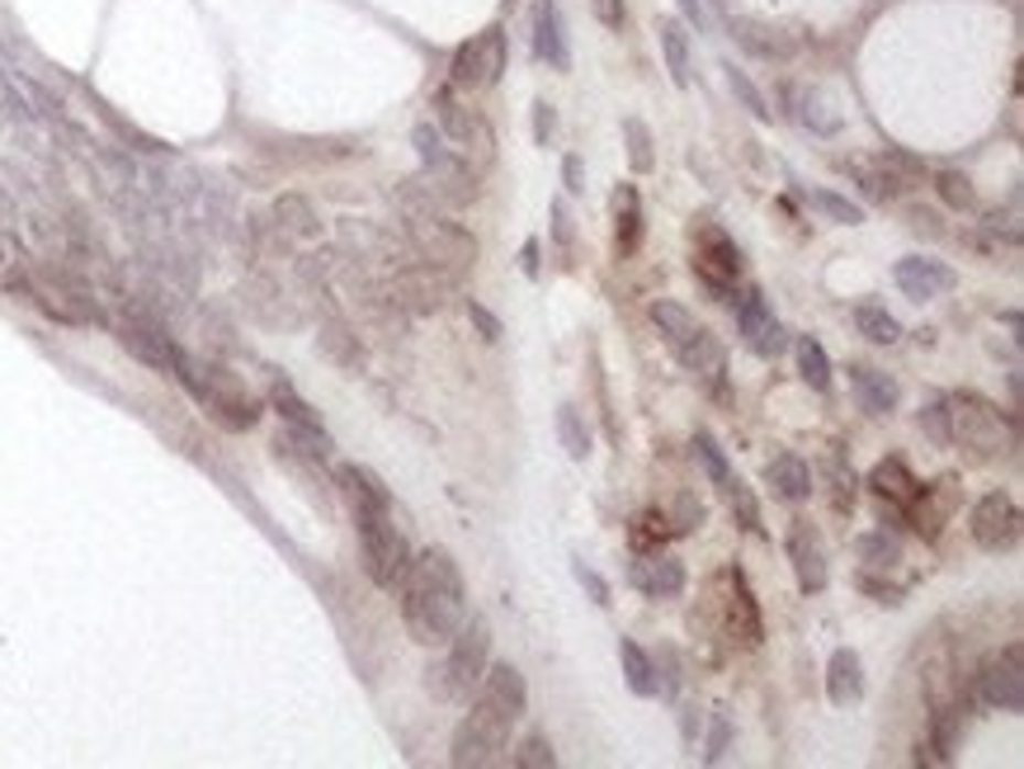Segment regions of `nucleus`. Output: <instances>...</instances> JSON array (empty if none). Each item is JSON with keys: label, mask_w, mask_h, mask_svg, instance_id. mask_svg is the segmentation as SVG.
Segmentation results:
<instances>
[{"label": "nucleus", "mask_w": 1024, "mask_h": 769, "mask_svg": "<svg viewBox=\"0 0 1024 769\" xmlns=\"http://www.w3.org/2000/svg\"><path fill=\"white\" fill-rule=\"evenodd\" d=\"M978 694L1001 713H1020L1024 708V657H1020V647H1005V651H996V657L982 661Z\"/></svg>", "instance_id": "nucleus-10"}, {"label": "nucleus", "mask_w": 1024, "mask_h": 769, "mask_svg": "<svg viewBox=\"0 0 1024 769\" xmlns=\"http://www.w3.org/2000/svg\"><path fill=\"white\" fill-rule=\"evenodd\" d=\"M274 227L289 241H312L316 231H322V223H316V213H312V204L302 194H283L279 198V204H274Z\"/></svg>", "instance_id": "nucleus-29"}, {"label": "nucleus", "mask_w": 1024, "mask_h": 769, "mask_svg": "<svg viewBox=\"0 0 1024 769\" xmlns=\"http://www.w3.org/2000/svg\"><path fill=\"white\" fill-rule=\"evenodd\" d=\"M657 43H661V57H666L670 80L685 90V86H690V33H685L680 20H657Z\"/></svg>", "instance_id": "nucleus-27"}, {"label": "nucleus", "mask_w": 1024, "mask_h": 769, "mask_svg": "<svg viewBox=\"0 0 1024 769\" xmlns=\"http://www.w3.org/2000/svg\"><path fill=\"white\" fill-rule=\"evenodd\" d=\"M949 407H953V444H963L972 448V454H996V448L1005 444V421H1001V411L992 407V401H982V397H949Z\"/></svg>", "instance_id": "nucleus-8"}, {"label": "nucleus", "mask_w": 1024, "mask_h": 769, "mask_svg": "<svg viewBox=\"0 0 1024 769\" xmlns=\"http://www.w3.org/2000/svg\"><path fill=\"white\" fill-rule=\"evenodd\" d=\"M709 6H727V0H709Z\"/></svg>", "instance_id": "nucleus-64"}, {"label": "nucleus", "mask_w": 1024, "mask_h": 769, "mask_svg": "<svg viewBox=\"0 0 1024 769\" xmlns=\"http://www.w3.org/2000/svg\"><path fill=\"white\" fill-rule=\"evenodd\" d=\"M723 72H727V86H732V95L742 99V105H746V109L755 113V119H761V123H769V119H775V109H769V99L761 95V86H755V80H751L746 72H736L732 62L723 66Z\"/></svg>", "instance_id": "nucleus-40"}, {"label": "nucleus", "mask_w": 1024, "mask_h": 769, "mask_svg": "<svg viewBox=\"0 0 1024 769\" xmlns=\"http://www.w3.org/2000/svg\"><path fill=\"white\" fill-rule=\"evenodd\" d=\"M727 632H732V642H742V647H761V638H765L761 609H755V595H751L742 572L727 576Z\"/></svg>", "instance_id": "nucleus-19"}, {"label": "nucleus", "mask_w": 1024, "mask_h": 769, "mask_svg": "<svg viewBox=\"0 0 1024 769\" xmlns=\"http://www.w3.org/2000/svg\"><path fill=\"white\" fill-rule=\"evenodd\" d=\"M355 533L364 548V572L382 591H397L411 566V548L392 524V510H355Z\"/></svg>", "instance_id": "nucleus-4"}, {"label": "nucleus", "mask_w": 1024, "mask_h": 769, "mask_svg": "<svg viewBox=\"0 0 1024 769\" xmlns=\"http://www.w3.org/2000/svg\"><path fill=\"white\" fill-rule=\"evenodd\" d=\"M562 185H567V194H581L585 189V175H581V156L576 152L562 161Z\"/></svg>", "instance_id": "nucleus-58"}, {"label": "nucleus", "mask_w": 1024, "mask_h": 769, "mask_svg": "<svg viewBox=\"0 0 1024 769\" xmlns=\"http://www.w3.org/2000/svg\"><path fill=\"white\" fill-rule=\"evenodd\" d=\"M788 562H794V576L808 595L827 591V548H821V533L808 520H794V529H788Z\"/></svg>", "instance_id": "nucleus-16"}, {"label": "nucleus", "mask_w": 1024, "mask_h": 769, "mask_svg": "<svg viewBox=\"0 0 1024 769\" xmlns=\"http://www.w3.org/2000/svg\"><path fill=\"white\" fill-rule=\"evenodd\" d=\"M449 657L440 665H430V694L444 698V704H467L482 684V671L492 665V624L486 618H463L459 632L444 642Z\"/></svg>", "instance_id": "nucleus-3"}, {"label": "nucleus", "mask_w": 1024, "mask_h": 769, "mask_svg": "<svg viewBox=\"0 0 1024 769\" xmlns=\"http://www.w3.org/2000/svg\"><path fill=\"white\" fill-rule=\"evenodd\" d=\"M651 322L661 326V336H666V345L676 349V355H680V349L690 345V340L699 336V331H703V326H699V316H694L690 307L666 303V297H661V303H651Z\"/></svg>", "instance_id": "nucleus-30"}, {"label": "nucleus", "mask_w": 1024, "mask_h": 769, "mask_svg": "<svg viewBox=\"0 0 1024 769\" xmlns=\"http://www.w3.org/2000/svg\"><path fill=\"white\" fill-rule=\"evenodd\" d=\"M473 704L486 708V713H496L500 723L515 727L519 717H525V708H529V684H525V675H519L510 661H496V665H486V671H482V684H477Z\"/></svg>", "instance_id": "nucleus-9"}, {"label": "nucleus", "mask_w": 1024, "mask_h": 769, "mask_svg": "<svg viewBox=\"0 0 1024 769\" xmlns=\"http://www.w3.org/2000/svg\"><path fill=\"white\" fill-rule=\"evenodd\" d=\"M525 274H539V241H525Z\"/></svg>", "instance_id": "nucleus-63"}, {"label": "nucleus", "mask_w": 1024, "mask_h": 769, "mask_svg": "<svg viewBox=\"0 0 1024 769\" xmlns=\"http://www.w3.org/2000/svg\"><path fill=\"white\" fill-rule=\"evenodd\" d=\"M500 72H506V33L486 29L473 43H463L459 53H453L449 86L453 90H492L500 80Z\"/></svg>", "instance_id": "nucleus-6"}, {"label": "nucleus", "mask_w": 1024, "mask_h": 769, "mask_svg": "<svg viewBox=\"0 0 1024 769\" xmlns=\"http://www.w3.org/2000/svg\"><path fill=\"white\" fill-rule=\"evenodd\" d=\"M694 274L699 283H736V274H742V250H736V241L727 237L723 227H713V223H699V260H694Z\"/></svg>", "instance_id": "nucleus-14"}, {"label": "nucleus", "mask_w": 1024, "mask_h": 769, "mask_svg": "<svg viewBox=\"0 0 1024 769\" xmlns=\"http://www.w3.org/2000/svg\"><path fill=\"white\" fill-rule=\"evenodd\" d=\"M893 279H897V289L912 297V303H930V297H939V293L953 289V270H949V264L926 260V256L902 260L897 270H893Z\"/></svg>", "instance_id": "nucleus-18"}, {"label": "nucleus", "mask_w": 1024, "mask_h": 769, "mask_svg": "<svg viewBox=\"0 0 1024 769\" xmlns=\"http://www.w3.org/2000/svg\"><path fill=\"white\" fill-rule=\"evenodd\" d=\"M827 694H831L836 708H850V704H860L864 698V661L854 657L850 647L836 651L831 665H827Z\"/></svg>", "instance_id": "nucleus-23"}, {"label": "nucleus", "mask_w": 1024, "mask_h": 769, "mask_svg": "<svg viewBox=\"0 0 1024 769\" xmlns=\"http://www.w3.org/2000/svg\"><path fill=\"white\" fill-rule=\"evenodd\" d=\"M869 487H874V496L887 500V506H902L906 510L916 500L920 481H916V473L902 458H883V463H874V473H869Z\"/></svg>", "instance_id": "nucleus-24"}, {"label": "nucleus", "mask_w": 1024, "mask_h": 769, "mask_svg": "<svg viewBox=\"0 0 1024 769\" xmlns=\"http://www.w3.org/2000/svg\"><path fill=\"white\" fill-rule=\"evenodd\" d=\"M430 109H434V128H440L444 142H453L459 152H473V142H486V128L477 123V113L463 105L453 86H440V90H434Z\"/></svg>", "instance_id": "nucleus-15"}, {"label": "nucleus", "mask_w": 1024, "mask_h": 769, "mask_svg": "<svg viewBox=\"0 0 1024 769\" xmlns=\"http://www.w3.org/2000/svg\"><path fill=\"white\" fill-rule=\"evenodd\" d=\"M854 553H860V562L869 572H893L902 562V543L887 529H874V533H860V539H854Z\"/></svg>", "instance_id": "nucleus-34"}, {"label": "nucleus", "mask_w": 1024, "mask_h": 769, "mask_svg": "<svg viewBox=\"0 0 1024 769\" xmlns=\"http://www.w3.org/2000/svg\"><path fill=\"white\" fill-rule=\"evenodd\" d=\"M680 732H685V741L694 746V737H699V713L694 708H680Z\"/></svg>", "instance_id": "nucleus-62"}, {"label": "nucleus", "mask_w": 1024, "mask_h": 769, "mask_svg": "<svg viewBox=\"0 0 1024 769\" xmlns=\"http://www.w3.org/2000/svg\"><path fill=\"white\" fill-rule=\"evenodd\" d=\"M680 14H685V24H694L699 33L709 29V10H703V0H680Z\"/></svg>", "instance_id": "nucleus-60"}, {"label": "nucleus", "mask_w": 1024, "mask_h": 769, "mask_svg": "<svg viewBox=\"0 0 1024 769\" xmlns=\"http://www.w3.org/2000/svg\"><path fill=\"white\" fill-rule=\"evenodd\" d=\"M680 364H685V369H690V373L709 378L713 388H718V382H723V345L713 340V331H709V326H703L699 336H694L690 345L680 349Z\"/></svg>", "instance_id": "nucleus-32"}, {"label": "nucleus", "mask_w": 1024, "mask_h": 769, "mask_svg": "<svg viewBox=\"0 0 1024 769\" xmlns=\"http://www.w3.org/2000/svg\"><path fill=\"white\" fill-rule=\"evenodd\" d=\"M953 506H959V491H953V481H939V487H920L916 500L906 510H912V524L920 539H939V529H945V520L953 515Z\"/></svg>", "instance_id": "nucleus-22"}, {"label": "nucleus", "mask_w": 1024, "mask_h": 769, "mask_svg": "<svg viewBox=\"0 0 1024 769\" xmlns=\"http://www.w3.org/2000/svg\"><path fill=\"white\" fill-rule=\"evenodd\" d=\"M506 741H510V723H500L496 713H486V708H477L473 704V713L463 717L459 723V732H453V750H449V760L453 765H473V769H482V765H500L506 756Z\"/></svg>", "instance_id": "nucleus-7"}, {"label": "nucleus", "mask_w": 1024, "mask_h": 769, "mask_svg": "<svg viewBox=\"0 0 1024 769\" xmlns=\"http://www.w3.org/2000/svg\"><path fill=\"white\" fill-rule=\"evenodd\" d=\"M808 198H812V208H817V213H827V217H831V223H845V227H854V223H864V208H860V204H850V198H841V194L812 189Z\"/></svg>", "instance_id": "nucleus-45"}, {"label": "nucleus", "mask_w": 1024, "mask_h": 769, "mask_svg": "<svg viewBox=\"0 0 1024 769\" xmlns=\"http://www.w3.org/2000/svg\"><path fill=\"white\" fill-rule=\"evenodd\" d=\"M794 349H798V373H802V382H808V388H817V392H827V388H831V359H827V349H821V340L798 336Z\"/></svg>", "instance_id": "nucleus-35"}, {"label": "nucleus", "mask_w": 1024, "mask_h": 769, "mask_svg": "<svg viewBox=\"0 0 1024 769\" xmlns=\"http://www.w3.org/2000/svg\"><path fill=\"white\" fill-rule=\"evenodd\" d=\"M920 425L930 430L935 444H953V407H949V397H935L930 407L920 411Z\"/></svg>", "instance_id": "nucleus-46"}, {"label": "nucleus", "mask_w": 1024, "mask_h": 769, "mask_svg": "<svg viewBox=\"0 0 1024 769\" xmlns=\"http://www.w3.org/2000/svg\"><path fill=\"white\" fill-rule=\"evenodd\" d=\"M335 487L345 491L349 510H392V491L382 487V477L368 473V467H359V463L335 467Z\"/></svg>", "instance_id": "nucleus-21"}, {"label": "nucleus", "mask_w": 1024, "mask_h": 769, "mask_svg": "<svg viewBox=\"0 0 1024 769\" xmlns=\"http://www.w3.org/2000/svg\"><path fill=\"white\" fill-rule=\"evenodd\" d=\"M699 524H703V506L690 491H680V500H676V533H694Z\"/></svg>", "instance_id": "nucleus-53"}, {"label": "nucleus", "mask_w": 1024, "mask_h": 769, "mask_svg": "<svg viewBox=\"0 0 1024 769\" xmlns=\"http://www.w3.org/2000/svg\"><path fill=\"white\" fill-rule=\"evenodd\" d=\"M854 326H860V336L874 340V345H893L902 336L897 316H887L883 307H860V312H854Z\"/></svg>", "instance_id": "nucleus-39"}, {"label": "nucleus", "mask_w": 1024, "mask_h": 769, "mask_svg": "<svg viewBox=\"0 0 1024 769\" xmlns=\"http://www.w3.org/2000/svg\"><path fill=\"white\" fill-rule=\"evenodd\" d=\"M614 217H618V250L633 256L643 246V204H637V189L633 185H618L614 194Z\"/></svg>", "instance_id": "nucleus-33"}, {"label": "nucleus", "mask_w": 1024, "mask_h": 769, "mask_svg": "<svg viewBox=\"0 0 1024 769\" xmlns=\"http://www.w3.org/2000/svg\"><path fill=\"white\" fill-rule=\"evenodd\" d=\"M411 241L430 260V270L459 274V270H467V264L477 260V241L467 237L459 223H444V217L421 213V208H411Z\"/></svg>", "instance_id": "nucleus-5"}, {"label": "nucleus", "mask_w": 1024, "mask_h": 769, "mask_svg": "<svg viewBox=\"0 0 1024 769\" xmlns=\"http://www.w3.org/2000/svg\"><path fill=\"white\" fill-rule=\"evenodd\" d=\"M827 477H831V500H836V510H854V473H845V463L836 458L827 467Z\"/></svg>", "instance_id": "nucleus-49"}, {"label": "nucleus", "mask_w": 1024, "mask_h": 769, "mask_svg": "<svg viewBox=\"0 0 1024 769\" xmlns=\"http://www.w3.org/2000/svg\"><path fill=\"white\" fill-rule=\"evenodd\" d=\"M572 572H576V581H581V591L591 595V599H595L600 609H610V605H614V599H610V581H604V576L595 572V566H585V562H572Z\"/></svg>", "instance_id": "nucleus-50"}, {"label": "nucleus", "mask_w": 1024, "mask_h": 769, "mask_svg": "<svg viewBox=\"0 0 1024 769\" xmlns=\"http://www.w3.org/2000/svg\"><path fill=\"white\" fill-rule=\"evenodd\" d=\"M119 340L123 349H132L147 369H157V373H175V355H180V345L165 336V326H157L151 316L142 312H128L123 322H119Z\"/></svg>", "instance_id": "nucleus-12"}, {"label": "nucleus", "mask_w": 1024, "mask_h": 769, "mask_svg": "<svg viewBox=\"0 0 1024 769\" xmlns=\"http://www.w3.org/2000/svg\"><path fill=\"white\" fill-rule=\"evenodd\" d=\"M467 322L477 326V336H482V340H500V316H496V312H486V307L477 303V297H467Z\"/></svg>", "instance_id": "nucleus-52"}, {"label": "nucleus", "mask_w": 1024, "mask_h": 769, "mask_svg": "<svg viewBox=\"0 0 1024 769\" xmlns=\"http://www.w3.org/2000/svg\"><path fill=\"white\" fill-rule=\"evenodd\" d=\"M732 29V39L746 47V53H755V57H794V43L784 39L779 29H769V24H761V20H732L727 24Z\"/></svg>", "instance_id": "nucleus-26"}, {"label": "nucleus", "mask_w": 1024, "mask_h": 769, "mask_svg": "<svg viewBox=\"0 0 1024 769\" xmlns=\"http://www.w3.org/2000/svg\"><path fill=\"white\" fill-rule=\"evenodd\" d=\"M411 142H416V152H421V161H425V171H430V175H434V171H449V165L459 161V156L449 152L444 132L434 128V123H416V132H411Z\"/></svg>", "instance_id": "nucleus-37"}, {"label": "nucleus", "mask_w": 1024, "mask_h": 769, "mask_svg": "<svg viewBox=\"0 0 1024 769\" xmlns=\"http://www.w3.org/2000/svg\"><path fill=\"white\" fill-rule=\"evenodd\" d=\"M727 741H732V723H727V713H718L713 717V737H709V760H723Z\"/></svg>", "instance_id": "nucleus-56"}, {"label": "nucleus", "mask_w": 1024, "mask_h": 769, "mask_svg": "<svg viewBox=\"0 0 1024 769\" xmlns=\"http://www.w3.org/2000/svg\"><path fill=\"white\" fill-rule=\"evenodd\" d=\"M765 477H769V487H775V496L779 500H808L812 496V467L802 463L798 454H779L775 463L765 467Z\"/></svg>", "instance_id": "nucleus-25"}, {"label": "nucleus", "mask_w": 1024, "mask_h": 769, "mask_svg": "<svg viewBox=\"0 0 1024 769\" xmlns=\"http://www.w3.org/2000/svg\"><path fill=\"white\" fill-rule=\"evenodd\" d=\"M694 458L703 463V473H709V481L713 487H723L727 491V481H732V467H727V458H723V448H718V440L713 434H694Z\"/></svg>", "instance_id": "nucleus-42"}, {"label": "nucleus", "mask_w": 1024, "mask_h": 769, "mask_svg": "<svg viewBox=\"0 0 1024 769\" xmlns=\"http://www.w3.org/2000/svg\"><path fill=\"white\" fill-rule=\"evenodd\" d=\"M860 591H869V595H879L883 605H897V595H902L897 585H887V581H874V576H869V572L860 576Z\"/></svg>", "instance_id": "nucleus-59"}, {"label": "nucleus", "mask_w": 1024, "mask_h": 769, "mask_svg": "<svg viewBox=\"0 0 1024 769\" xmlns=\"http://www.w3.org/2000/svg\"><path fill=\"white\" fill-rule=\"evenodd\" d=\"M533 57L548 62L552 72H572V47H567V33H562L558 0H539L533 6Z\"/></svg>", "instance_id": "nucleus-17"}, {"label": "nucleus", "mask_w": 1024, "mask_h": 769, "mask_svg": "<svg viewBox=\"0 0 1024 769\" xmlns=\"http://www.w3.org/2000/svg\"><path fill=\"white\" fill-rule=\"evenodd\" d=\"M850 382H854V397H860V407L869 411V415H887L897 407V382L887 378V373H879V369H850Z\"/></svg>", "instance_id": "nucleus-28"}, {"label": "nucleus", "mask_w": 1024, "mask_h": 769, "mask_svg": "<svg viewBox=\"0 0 1024 769\" xmlns=\"http://www.w3.org/2000/svg\"><path fill=\"white\" fill-rule=\"evenodd\" d=\"M175 378L190 388V397L223 430H250V425L260 421V401L250 397L246 382L231 369H223V364H198V359H190L180 349V355H175Z\"/></svg>", "instance_id": "nucleus-2"}, {"label": "nucleus", "mask_w": 1024, "mask_h": 769, "mask_svg": "<svg viewBox=\"0 0 1024 769\" xmlns=\"http://www.w3.org/2000/svg\"><path fill=\"white\" fill-rule=\"evenodd\" d=\"M912 227L916 231H930V237H939V217L926 213V208H912Z\"/></svg>", "instance_id": "nucleus-61"}, {"label": "nucleus", "mask_w": 1024, "mask_h": 769, "mask_svg": "<svg viewBox=\"0 0 1024 769\" xmlns=\"http://www.w3.org/2000/svg\"><path fill=\"white\" fill-rule=\"evenodd\" d=\"M552 138H558V109H552L548 99H539V105H533V142L552 147Z\"/></svg>", "instance_id": "nucleus-51"}, {"label": "nucleus", "mask_w": 1024, "mask_h": 769, "mask_svg": "<svg viewBox=\"0 0 1024 769\" xmlns=\"http://www.w3.org/2000/svg\"><path fill=\"white\" fill-rule=\"evenodd\" d=\"M657 690L661 694H676L680 690V661H676V651L661 647V665H657Z\"/></svg>", "instance_id": "nucleus-54"}, {"label": "nucleus", "mask_w": 1024, "mask_h": 769, "mask_svg": "<svg viewBox=\"0 0 1024 769\" xmlns=\"http://www.w3.org/2000/svg\"><path fill=\"white\" fill-rule=\"evenodd\" d=\"M591 10H595V20H600L604 29H624V20H628L624 0H591Z\"/></svg>", "instance_id": "nucleus-55"}, {"label": "nucleus", "mask_w": 1024, "mask_h": 769, "mask_svg": "<svg viewBox=\"0 0 1024 769\" xmlns=\"http://www.w3.org/2000/svg\"><path fill=\"white\" fill-rule=\"evenodd\" d=\"M972 543L987 548V553H1001L1020 539V510L1005 491H987L978 506H972Z\"/></svg>", "instance_id": "nucleus-11"}, {"label": "nucleus", "mask_w": 1024, "mask_h": 769, "mask_svg": "<svg viewBox=\"0 0 1024 769\" xmlns=\"http://www.w3.org/2000/svg\"><path fill=\"white\" fill-rule=\"evenodd\" d=\"M510 765L515 769H552V765H558V756H552V741L533 732V737H525L510 750Z\"/></svg>", "instance_id": "nucleus-43"}, {"label": "nucleus", "mask_w": 1024, "mask_h": 769, "mask_svg": "<svg viewBox=\"0 0 1024 769\" xmlns=\"http://www.w3.org/2000/svg\"><path fill=\"white\" fill-rule=\"evenodd\" d=\"M397 599H401V624L421 647H444L467 618L463 572L444 548H425V553L411 557L407 576L397 585Z\"/></svg>", "instance_id": "nucleus-1"}, {"label": "nucleus", "mask_w": 1024, "mask_h": 769, "mask_svg": "<svg viewBox=\"0 0 1024 769\" xmlns=\"http://www.w3.org/2000/svg\"><path fill=\"white\" fill-rule=\"evenodd\" d=\"M558 440L567 448V458H576V463L591 458V434H585L576 407H558Z\"/></svg>", "instance_id": "nucleus-38"}, {"label": "nucleus", "mask_w": 1024, "mask_h": 769, "mask_svg": "<svg viewBox=\"0 0 1024 769\" xmlns=\"http://www.w3.org/2000/svg\"><path fill=\"white\" fill-rule=\"evenodd\" d=\"M552 237H558V246H572V213H567L562 198L552 204Z\"/></svg>", "instance_id": "nucleus-57"}, {"label": "nucleus", "mask_w": 1024, "mask_h": 769, "mask_svg": "<svg viewBox=\"0 0 1024 769\" xmlns=\"http://www.w3.org/2000/svg\"><path fill=\"white\" fill-rule=\"evenodd\" d=\"M633 585H637V591H643V595H651V599H680L685 595V581H690V576H685V562L680 557H637L633 562Z\"/></svg>", "instance_id": "nucleus-20"}, {"label": "nucleus", "mask_w": 1024, "mask_h": 769, "mask_svg": "<svg viewBox=\"0 0 1024 769\" xmlns=\"http://www.w3.org/2000/svg\"><path fill=\"white\" fill-rule=\"evenodd\" d=\"M935 189H939V198H945L949 208H959V213L978 208V189H972V180L959 175V171H939L935 175Z\"/></svg>", "instance_id": "nucleus-41"}, {"label": "nucleus", "mask_w": 1024, "mask_h": 769, "mask_svg": "<svg viewBox=\"0 0 1024 769\" xmlns=\"http://www.w3.org/2000/svg\"><path fill=\"white\" fill-rule=\"evenodd\" d=\"M727 496H732V515H736V524H742L746 533H761V506H755V496L746 481H727Z\"/></svg>", "instance_id": "nucleus-47"}, {"label": "nucleus", "mask_w": 1024, "mask_h": 769, "mask_svg": "<svg viewBox=\"0 0 1024 769\" xmlns=\"http://www.w3.org/2000/svg\"><path fill=\"white\" fill-rule=\"evenodd\" d=\"M322 345H326V349H331V355L341 359V364H359V359H364V355H359V345L349 340V331H345L341 322H331V326L322 331Z\"/></svg>", "instance_id": "nucleus-48"}, {"label": "nucleus", "mask_w": 1024, "mask_h": 769, "mask_svg": "<svg viewBox=\"0 0 1024 769\" xmlns=\"http://www.w3.org/2000/svg\"><path fill=\"white\" fill-rule=\"evenodd\" d=\"M618 665H624V680H628V690L637 698L657 694V661H651L633 638H618Z\"/></svg>", "instance_id": "nucleus-31"}, {"label": "nucleus", "mask_w": 1024, "mask_h": 769, "mask_svg": "<svg viewBox=\"0 0 1024 769\" xmlns=\"http://www.w3.org/2000/svg\"><path fill=\"white\" fill-rule=\"evenodd\" d=\"M736 326H742V340H746L761 359L784 355L788 331L775 322V312H769V303H765L761 289H746V293H742V303H736Z\"/></svg>", "instance_id": "nucleus-13"}, {"label": "nucleus", "mask_w": 1024, "mask_h": 769, "mask_svg": "<svg viewBox=\"0 0 1024 769\" xmlns=\"http://www.w3.org/2000/svg\"><path fill=\"white\" fill-rule=\"evenodd\" d=\"M926 698H930V708H963V680L953 675V665L949 661H939L926 671Z\"/></svg>", "instance_id": "nucleus-36"}, {"label": "nucleus", "mask_w": 1024, "mask_h": 769, "mask_svg": "<svg viewBox=\"0 0 1024 769\" xmlns=\"http://www.w3.org/2000/svg\"><path fill=\"white\" fill-rule=\"evenodd\" d=\"M624 138H628V161H633V171L637 175H647L651 165H657V156H651V132L643 119H624Z\"/></svg>", "instance_id": "nucleus-44"}]
</instances>
